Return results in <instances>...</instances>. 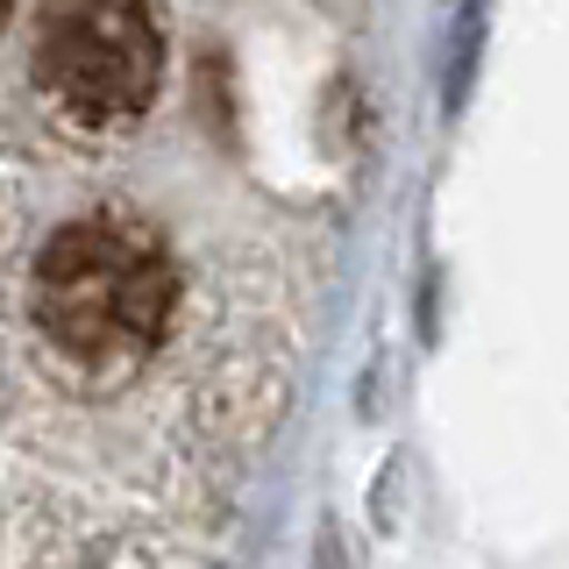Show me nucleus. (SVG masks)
Here are the masks:
<instances>
[{
    "label": "nucleus",
    "instance_id": "f257e3e1",
    "mask_svg": "<svg viewBox=\"0 0 569 569\" xmlns=\"http://www.w3.org/2000/svg\"><path fill=\"white\" fill-rule=\"evenodd\" d=\"M171 263L114 221H71L36 257V320L86 363L142 356L171 320Z\"/></svg>",
    "mask_w": 569,
    "mask_h": 569
},
{
    "label": "nucleus",
    "instance_id": "f03ea898",
    "mask_svg": "<svg viewBox=\"0 0 569 569\" xmlns=\"http://www.w3.org/2000/svg\"><path fill=\"white\" fill-rule=\"evenodd\" d=\"M36 71L79 121H129L157 93L150 0H58Z\"/></svg>",
    "mask_w": 569,
    "mask_h": 569
},
{
    "label": "nucleus",
    "instance_id": "7ed1b4c3",
    "mask_svg": "<svg viewBox=\"0 0 569 569\" xmlns=\"http://www.w3.org/2000/svg\"><path fill=\"white\" fill-rule=\"evenodd\" d=\"M0 22H8V0H0Z\"/></svg>",
    "mask_w": 569,
    "mask_h": 569
}]
</instances>
